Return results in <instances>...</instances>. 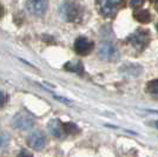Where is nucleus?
Instances as JSON below:
<instances>
[{"label":"nucleus","mask_w":158,"mask_h":157,"mask_svg":"<svg viewBox=\"0 0 158 157\" xmlns=\"http://www.w3.org/2000/svg\"><path fill=\"white\" fill-rule=\"evenodd\" d=\"M59 13L65 21H76L80 17V7L76 2H64L60 6Z\"/></svg>","instance_id":"1"},{"label":"nucleus","mask_w":158,"mask_h":157,"mask_svg":"<svg viewBox=\"0 0 158 157\" xmlns=\"http://www.w3.org/2000/svg\"><path fill=\"white\" fill-rule=\"evenodd\" d=\"M12 125L19 130H30L34 125V119L31 115L25 112H18L12 119Z\"/></svg>","instance_id":"2"},{"label":"nucleus","mask_w":158,"mask_h":157,"mask_svg":"<svg viewBox=\"0 0 158 157\" xmlns=\"http://www.w3.org/2000/svg\"><path fill=\"white\" fill-rule=\"evenodd\" d=\"M129 41L133 47H136L138 50H143L145 46H148L149 41H150L149 32L144 31V30H138L129 38Z\"/></svg>","instance_id":"3"},{"label":"nucleus","mask_w":158,"mask_h":157,"mask_svg":"<svg viewBox=\"0 0 158 157\" xmlns=\"http://www.w3.org/2000/svg\"><path fill=\"white\" fill-rule=\"evenodd\" d=\"M27 144L30 145V148H32L34 150H41V149H44V146L46 144L45 135L43 132H40V131L31 132L28 138H27Z\"/></svg>","instance_id":"4"},{"label":"nucleus","mask_w":158,"mask_h":157,"mask_svg":"<svg viewBox=\"0 0 158 157\" xmlns=\"http://www.w3.org/2000/svg\"><path fill=\"white\" fill-rule=\"evenodd\" d=\"M93 50V43L85 37H79L74 41V51L80 56H87Z\"/></svg>","instance_id":"5"},{"label":"nucleus","mask_w":158,"mask_h":157,"mask_svg":"<svg viewBox=\"0 0 158 157\" xmlns=\"http://www.w3.org/2000/svg\"><path fill=\"white\" fill-rule=\"evenodd\" d=\"M25 6L28 10V12L33 15H43L46 12L48 4L44 0H32V1H27Z\"/></svg>","instance_id":"6"},{"label":"nucleus","mask_w":158,"mask_h":157,"mask_svg":"<svg viewBox=\"0 0 158 157\" xmlns=\"http://www.w3.org/2000/svg\"><path fill=\"white\" fill-rule=\"evenodd\" d=\"M98 54L100 58L105 59V60H114L118 57V51H117V49L113 45L104 43L99 47Z\"/></svg>","instance_id":"7"},{"label":"nucleus","mask_w":158,"mask_h":157,"mask_svg":"<svg viewBox=\"0 0 158 157\" xmlns=\"http://www.w3.org/2000/svg\"><path fill=\"white\" fill-rule=\"evenodd\" d=\"M119 5H120L119 1H100L99 10H100V13L104 14L105 17H113L117 13Z\"/></svg>","instance_id":"8"},{"label":"nucleus","mask_w":158,"mask_h":157,"mask_svg":"<svg viewBox=\"0 0 158 157\" xmlns=\"http://www.w3.org/2000/svg\"><path fill=\"white\" fill-rule=\"evenodd\" d=\"M48 131L52 134L54 137H63L64 135V129H63V125L60 123V121L58 119H53L48 123Z\"/></svg>","instance_id":"9"},{"label":"nucleus","mask_w":158,"mask_h":157,"mask_svg":"<svg viewBox=\"0 0 158 157\" xmlns=\"http://www.w3.org/2000/svg\"><path fill=\"white\" fill-rule=\"evenodd\" d=\"M133 17L136 18L137 21L142 23V24H148L151 21V14L148 10H143V8H138L135 11Z\"/></svg>","instance_id":"10"},{"label":"nucleus","mask_w":158,"mask_h":157,"mask_svg":"<svg viewBox=\"0 0 158 157\" xmlns=\"http://www.w3.org/2000/svg\"><path fill=\"white\" fill-rule=\"evenodd\" d=\"M65 70L78 73V74H83V72H84L83 64L80 62H69L67 64H65Z\"/></svg>","instance_id":"11"},{"label":"nucleus","mask_w":158,"mask_h":157,"mask_svg":"<svg viewBox=\"0 0 158 157\" xmlns=\"http://www.w3.org/2000/svg\"><path fill=\"white\" fill-rule=\"evenodd\" d=\"M63 129H64V132L69 134V135H73V134L79 132V128L74 123H72V122L65 123V124L63 125Z\"/></svg>","instance_id":"12"},{"label":"nucleus","mask_w":158,"mask_h":157,"mask_svg":"<svg viewBox=\"0 0 158 157\" xmlns=\"http://www.w3.org/2000/svg\"><path fill=\"white\" fill-rule=\"evenodd\" d=\"M148 92L151 93L152 96H155V97H158V79L151 80L148 84Z\"/></svg>","instance_id":"13"},{"label":"nucleus","mask_w":158,"mask_h":157,"mask_svg":"<svg viewBox=\"0 0 158 157\" xmlns=\"http://www.w3.org/2000/svg\"><path fill=\"white\" fill-rule=\"evenodd\" d=\"M6 100H7V97H6V95H5V92L0 91V109L5 105Z\"/></svg>","instance_id":"14"},{"label":"nucleus","mask_w":158,"mask_h":157,"mask_svg":"<svg viewBox=\"0 0 158 157\" xmlns=\"http://www.w3.org/2000/svg\"><path fill=\"white\" fill-rule=\"evenodd\" d=\"M18 157H33V156L31 152H28V151H26V150H23L19 154V156Z\"/></svg>","instance_id":"15"},{"label":"nucleus","mask_w":158,"mask_h":157,"mask_svg":"<svg viewBox=\"0 0 158 157\" xmlns=\"http://www.w3.org/2000/svg\"><path fill=\"white\" fill-rule=\"evenodd\" d=\"M142 4H143V1H137V2L133 1V2H131L132 6H138V5H142Z\"/></svg>","instance_id":"16"},{"label":"nucleus","mask_w":158,"mask_h":157,"mask_svg":"<svg viewBox=\"0 0 158 157\" xmlns=\"http://www.w3.org/2000/svg\"><path fill=\"white\" fill-rule=\"evenodd\" d=\"M2 14H4V7H2V5L0 4V18L2 17Z\"/></svg>","instance_id":"17"},{"label":"nucleus","mask_w":158,"mask_h":157,"mask_svg":"<svg viewBox=\"0 0 158 157\" xmlns=\"http://www.w3.org/2000/svg\"><path fill=\"white\" fill-rule=\"evenodd\" d=\"M156 126H157V129H158V122H156Z\"/></svg>","instance_id":"18"},{"label":"nucleus","mask_w":158,"mask_h":157,"mask_svg":"<svg viewBox=\"0 0 158 157\" xmlns=\"http://www.w3.org/2000/svg\"><path fill=\"white\" fill-rule=\"evenodd\" d=\"M157 32H158V24H157Z\"/></svg>","instance_id":"19"},{"label":"nucleus","mask_w":158,"mask_h":157,"mask_svg":"<svg viewBox=\"0 0 158 157\" xmlns=\"http://www.w3.org/2000/svg\"><path fill=\"white\" fill-rule=\"evenodd\" d=\"M157 10H158V5H157Z\"/></svg>","instance_id":"20"}]
</instances>
